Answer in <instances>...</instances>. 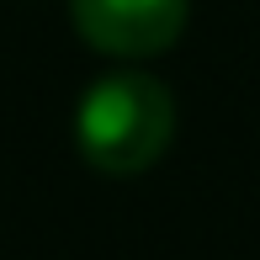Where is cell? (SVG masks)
<instances>
[{"instance_id": "2", "label": "cell", "mask_w": 260, "mask_h": 260, "mask_svg": "<svg viewBox=\"0 0 260 260\" xmlns=\"http://www.w3.org/2000/svg\"><path fill=\"white\" fill-rule=\"evenodd\" d=\"M75 32L101 53L154 58L186 32V0H69Z\"/></svg>"}, {"instance_id": "1", "label": "cell", "mask_w": 260, "mask_h": 260, "mask_svg": "<svg viewBox=\"0 0 260 260\" xmlns=\"http://www.w3.org/2000/svg\"><path fill=\"white\" fill-rule=\"evenodd\" d=\"M175 138V101L154 75H106L75 106V144L101 175H144Z\"/></svg>"}]
</instances>
